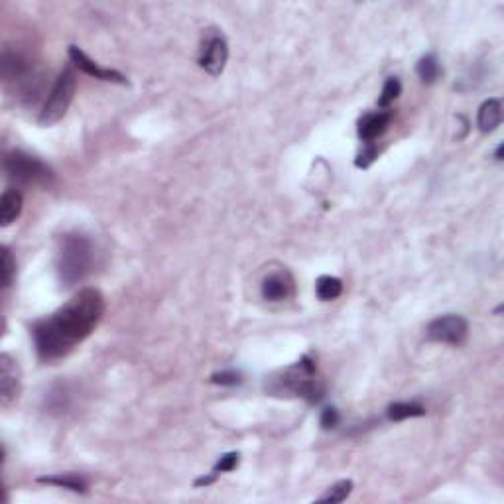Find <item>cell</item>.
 I'll use <instances>...</instances> for the list:
<instances>
[{
	"label": "cell",
	"mask_w": 504,
	"mask_h": 504,
	"mask_svg": "<svg viewBox=\"0 0 504 504\" xmlns=\"http://www.w3.org/2000/svg\"><path fill=\"white\" fill-rule=\"evenodd\" d=\"M16 276V261L12 256V252L2 246V262H0V278H2V287H9L12 280Z\"/></svg>",
	"instance_id": "obj_19"
},
{
	"label": "cell",
	"mask_w": 504,
	"mask_h": 504,
	"mask_svg": "<svg viewBox=\"0 0 504 504\" xmlns=\"http://www.w3.org/2000/svg\"><path fill=\"white\" fill-rule=\"evenodd\" d=\"M278 388L302 396L307 402H319L323 398V384L315 378V363L309 356H302L296 365L286 368L278 378Z\"/></svg>",
	"instance_id": "obj_3"
},
{
	"label": "cell",
	"mask_w": 504,
	"mask_h": 504,
	"mask_svg": "<svg viewBox=\"0 0 504 504\" xmlns=\"http://www.w3.org/2000/svg\"><path fill=\"white\" fill-rule=\"evenodd\" d=\"M75 87H77V79L71 67H65L61 71L60 77L55 79L50 95L45 99L44 109L40 113V124L42 126H52L55 122H60L67 109H70L71 101L75 97Z\"/></svg>",
	"instance_id": "obj_5"
},
{
	"label": "cell",
	"mask_w": 504,
	"mask_h": 504,
	"mask_svg": "<svg viewBox=\"0 0 504 504\" xmlns=\"http://www.w3.org/2000/svg\"><path fill=\"white\" fill-rule=\"evenodd\" d=\"M215 478H217V475L211 471L209 475H203V477H199L197 481H195V487H209L211 483H215Z\"/></svg>",
	"instance_id": "obj_25"
},
{
	"label": "cell",
	"mask_w": 504,
	"mask_h": 504,
	"mask_svg": "<svg viewBox=\"0 0 504 504\" xmlns=\"http://www.w3.org/2000/svg\"><path fill=\"white\" fill-rule=\"evenodd\" d=\"M390 121L392 114L388 113V111H376V113L366 114V116H363L361 122H358V136H361V140H365V142L378 138V136H383L386 128L390 126Z\"/></svg>",
	"instance_id": "obj_11"
},
{
	"label": "cell",
	"mask_w": 504,
	"mask_h": 504,
	"mask_svg": "<svg viewBox=\"0 0 504 504\" xmlns=\"http://www.w3.org/2000/svg\"><path fill=\"white\" fill-rule=\"evenodd\" d=\"M4 174L12 182L26 185H50L53 182V172L42 160L20 150L9 152L4 156Z\"/></svg>",
	"instance_id": "obj_4"
},
{
	"label": "cell",
	"mask_w": 504,
	"mask_h": 504,
	"mask_svg": "<svg viewBox=\"0 0 504 504\" xmlns=\"http://www.w3.org/2000/svg\"><path fill=\"white\" fill-rule=\"evenodd\" d=\"M376 156H378V150L374 148V146H368L365 152L358 154V158L355 160V165L356 168H368V165L373 164Z\"/></svg>",
	"instance_id": "obj_24"
},
{
	"label": "cell",
	"mask_w": 504,
	"mask_h": 504,
	"mask_svg": "<svg viewBox=\"0 0 504 504\" xmlns=\"http://www.w3.org/2000/svg\"><path fill=\"white\" fill-rule=\"evenodd\" d=\"M416 71L424 83H434L435 79L442 75V65H439V60L435 57L434 53H427L417 61Z\"/></svg>",
	"instance_id": "obj_17"
},
{
	"label": "cell",
	"mask_w": 504,
	"mask_h": 504,
	"mask_svg": "<svg viewBox=\"0 0 504 504\" xmlns=\"http://www.w3.org/2000/svg\"><path fill=\"white\" fill-rule=\"evenodd\" d=\"M229 60V44H226L225 35L219 34L217 30H211L205 35V42L201 45L199 65L201 70H205L209 75L217 77L223 73Z\"/></svg>",
	"instance_id": "obj_7"
},
{
	"label": "cell",
	"mask_w": 504,
	"mask_h": 504,
	"mask_svg": "<svg viewBox=\"0 0 504 504\" xmlns=\"http://www.w3.org/2000/svg\"><path fill=\"white\" fill-rule=\"evenodd\" d=\"M315 294L322 302L337 300L343 294V282L335 276H322L315 282Z\"/></svg>",
	"instance_id": "obj_15"
},
{
	"label": "cell",
	"mask_w": 504,
	"mask_h": 504,
	"mask_svg": "<svg viewBox=\"0 0 504 504\" xmlns=\"http://www.w3.org/2000/svg\"><path fill=\"white\" fill-rule=\"evenodd\" d=\"M93 268V244L85 235L70 233L61 239L57 272L65 286H73L89 276Z\"/></svg>",
	"instance_id": "obj_2"
},
{
	"label": "cell",
	"mask_w": 504,
	"mask_h": 504,
	"mask_svg": "<svg viewBox=\"0 0 504 504\" xmlns=\"http://www.w3.org/2000/svg\"><path fill=\"white\" fill-rule=\"evenodd\" d=\"M469 335V323L465 317L449 313V315H442L427 325V339L434 343H445V345H453L459 347L467 341Z\"/></svg>",
	"instance_id": "obj_6"
},
{
	"label": "cell",
	"mask_w": 504,
	"mask_h": 504,
	"mask_svg": "<svg viewBox=\"0 0 504 504\" xmlns=\"http://www.w3.org/2000/svg\"><path fill=\"white\" fill-rule=\"evenodd\" d=\"M104 313V297L95 287H85L65 305L40 319L32 327L35 353L44 363H53L67 356L85 341L101 323Z\"/></svg>",
	"instance_id": "obj_1"
},
{
	"label": "cell",
	"mask_w": 504,
	"mask_h": 504,
	"mask_svg": "<svg viewBox=\"0 0 504 504\" xmlns=\"http://www.w3.org/2000/svg\"><path fill=\"white\" fill-rule=\"evenodd\" d=\"M351 491H353V481H339V483H335L333 487H329L325 493H323L319 498H317V503H331V504H337V503H343V500H347V496L351 495Z\"/></svg>",
	"instance_id": "obj_18"
},
{
	"label": "cell",
	"mask_w": 504,
	"mask_h": 504,
	"mask_svg": "<svg viewBox=\"0 0 504 504\" xmlns=\"http://www.w3.org/2000/svg\"><path fill=\"white\" fill-rule=\"evenodd\" d=\"M294 278L287 272H274L262 282V297L268 302H284L294 296Z\"/></svg>",
	"instance_id": "obj_10"
},
{
	"label": "cell",
	"mask_w": 504,
	"mask_h": 504,
	"mask_svg": "<svg viewBox=\"0 0 504 504\" xmlns=\"http://www.w3.org/2000/svg\"><path fill=\"white\" fill-rule=\"evenodd\" d=\"M402 93V83L396 77H388L384 83L383 93L378 97V106H388L390 103H394Z\"/></svg>",
	"instance_id": "obj_20"
},
{
	"label": "cell",
	"mask_w": 504,
	"mask_h": 504,
	"mask_svg": "<svg viewBox=\"0 0 504 504\" xmlns=\"http://www.w3.org/2000/svg\"><path fill=\"white\" fill-rule=\"evenodd\" d=\"M20 390H22L20 366L9 353H2L0 355V404H2V408H10L18 400Z\"/></svg>",
	"instance_id": "obj_8"
},
{
	"label": "cell",
	"mask_w": 504,
	"mask_h": 504,
	"mask_svg": "<svg viewBox=\"0 0 504 504\" xmlns=\"http://www.w3.org/2000/svg\"><path fill=\"white\" fill-rule=\"evenodd\" d=\"M424 414H426L424 406L414 404V402H396V404L388 406V417L392 422H402V420L424 416Z\"/></svg>",
	"instance_id": "obj_16"
},
{
	"label": "cell",
	"mask_w": 504,
	"mask_h": 504,
	"mask_svg": "<svg viewBox=\"0 0 504 504\" xmlns=\"http://www.w3.org/2000/svg\"><path fill=\"white\" fill-rule=\"evenodd\" d=\"M500 122H503V103L498 99H488L481 104L477 116L478 131L493 132L500 126Z\"/></svg>",
	"instance_id": "obj_12"
},
{
	"label": "cell",
	"mask_w": 504,
	"mask_h": 504,
	"mask_svg": "<svg viewBox=\"0 0 504 504\" xmlns=\"http://www.w3.org/2000/svg\"><path fill=\"white\" fill-rule=\"evenodd\" d=\"M239 453H225V455H221V459L217 461V465L213 467V473L215 475H221V473H229V471L236 469V465H239Z\"/></svg>",
	"instance_id": "obj_21"
},
{
	"label": "cell",
	"mask_w": 504,
	"mask_h": 504,
	"mask_svg": "<svg viewBox=\"0 0 504 504\" xmlns=\"http://www.w3.org/2000/svg\"><path fill=\"white\" fill-rule=\"evenodd\" d=\"M339 412H337V408H333V406H329V408H325L322 412V426L323 429H333V427L339 426Z\"/></svg>",
	"instance_id": "obj_23"
},
{
	"label": "cell",
	"mask_w": 504,
	"mask_h": 504,
	"mask_svg": "<svg viewBox=\"0 0 504 504\" xmlns=\"http://www.w3.org/2000/svg\"><path fill=\"white\" fill-rule=\"evenodd\" d=\"M495 158H496V160H498V162H500V160H503V144H500V146H498V148H496V154H495Z\"/></svg>",
	"instance_id": "obj_26"
},
{
	"label": "cell",
	"mask_w": 504,
	"mask_h": 504,
	"mask_svg": "<svg viewBox=\"0 0 504 504\" xmlns=\"http://www.w3.org/2000/svg\"><path fill=\"white\" fill-rule=\"evenodd\" d=\"M211 383L221 384V386H235V384L241 383V374L236 373V371H223V373L213 374Z\"/></svg>",
	"instance_id": "obj_22"
},
{
	"label": "cell",
	"mask_w": 504,
	"mask_h": 504,
	"mask_svg": "<svg viewBox=\"0 0 504 504\" xmlns=\"http://www.w3.org/2000/svg\"><path fill=\"white\" fill-rule=\"evenodd\" d=\"M40 483L44 485H53V487L60 488H67V491H73V493H87V481L79 475H53V477H40L38 478Z\"/></svg>",
	"instance_id": "obj_14"
},
{
	"label": "cell",
	"mask_w": 504,
	"mask_h": 504,
	"mask_svg": "<svg viewBox=\"0 0 504 504\" xmlns=\"http://www.w3.org/2000/svg\"><path fill=\"white\" fill-rule=\"evenodd\" d=\"M22 193L16 190H6L2 193V201H0V223L2 226L12 225L20 213H22Z\"/></svg>",
	"instance_id": "obj_13"
},
{
	"label": "cell",
	"mask_w": 504,
	"mask_h": 504,
	"mask_svg": "<svg viewBox=\"0 0 504 504\" xmlns=\"http://www.w3.org/2000/svg\"><path fill=\"white\" fill-rule=\"evenodd\" d=\"M70 57L77 70H81L83 73H87V75H91V77L101 79V81H113V83H121V85H126V83H128L126 77H124L122 73H119V71L104 70V67H101V65H97L95 61L91 60L87 53L83 52V50H79L77 45H70Z\"/></svg>",
	"instance_id": "obj_9"
}]
</instances>
